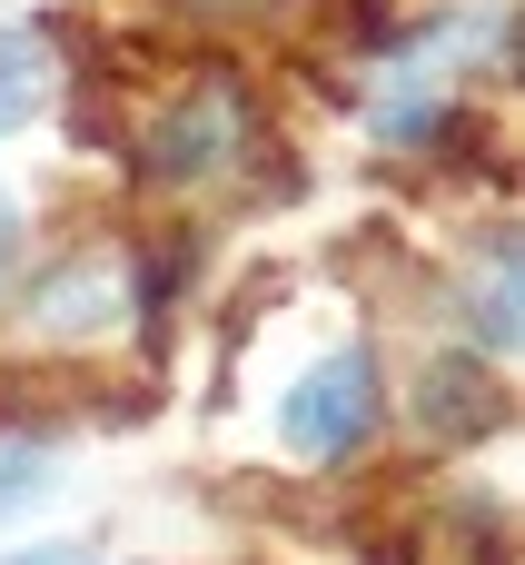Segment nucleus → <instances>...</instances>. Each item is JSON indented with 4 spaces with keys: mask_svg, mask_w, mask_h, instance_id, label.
<instances>
[{
    "mask_svg": "<svg viewBox=\"0 0 525 565\" xmlns=\"http://www.w3.org/2000/svg\"><path fill=\"white\" fill-rule=\"evenodd\" d=\"M367 427H377V358H367V348L318 358V367L278 397V437H288L298 457H347Z\"/></svg>",
    "mask_w": 525,
    "mask_h": 565,
    "instance_id": "obj_1",
    "label": "nucleus"
},
{
    "mask_svg": "<svg viewBox=\"0 0 525 565\" xmlns=\"http://www.w3.org/2000/svg\"><path fill=\"white\" fill-rule=\"evenodd\" d=\"M60 487V467L40 457V447H0V516H20V507H40Z\"/></svg>",
    "mask_w": 525,
    "mask_h": 565,
    "instance_id": "obj_6",
    "label": "nucleus"
},
{
    "mask_svg": "<svg viewBox=\"0 0 525 565\" xmlns=\"http://www.w3.org/2000/svg\"><path fill=\"white\" fill-rule=\"evenodd\" d=\"M10 248H20V199L0 189V258H10Z\"/></svg>",
    "mask_w": 525,
    "mask_h": 565,
    "instance_id": "obj_8",
    "label": "nucleus"
},
{
    "mask_svg": "<svg viewBox=\"0 0 525 565\" xmlns=\"http://www.w3.org/2000/svg\"><path fill=\"white\" fill-rule=\"evenodd\" d=\"M10 565H99V556H89V546H20Z\"/></svg>",
    "mask_w": 525,
    "mask_h": 565,
    "instance_id": "obj_7",
    "label": "nucleus"
},
{
    "mask_svg": "<svg viewBox=\"0 0 525 565\" xmlns=\"http://www.w3.org/2000/svg\"><path fill=\"white\" fill-rule=\"evenodd\" d=\"M238 149V99L228 89H189L159 129H149V179H218Z\"/></svg>",
    "mask_w": 525,
    "mask_h": 565,
    "instance_id": "obj_2",
    "label": "nucleus"
},
{
    "mask_svg": "<svg viewBox=\"0 0 525 565\" xmlns=\"http://www.w3.org/2000/svg\"><path fill=\"white\" fill-rule=\"evenodd\" d=\"M40 99H50V50H40V30H0V129H20Z\"/></svg>",
    "mask_w": 525,
    "mask_h": 565,
    "instance_id": "obj_4",
    "label": "nucleus"
},
{
    "mask_svg": "<svg viewBox=\"0 0 525 565\" xmlns=\"http://www.w3.org/2000/svg\"><path fill=\"white\" fill-rule=\"evenodd\" d=\"M119 308H129V278H119L109 258H89V268H60V278L30 298V318H40L50 338H99V328H119Z\"/></svg>",
    "mask_w": 525,
    "mask_h": 565,
    "instance_id": "obj_3",
    "label": "nucleus"
},
{
    "mask_svg": "<svg viewBox=\"0 0 525 565\" xmlns=\"http://www.w3.org/2000/svg\"><path fill=\"white\" fill-rule=\"evenodd\" d=\"M516 298H525L516 248L496 238V248H486V278H476V338H486V348H516Z\"/></svg>",
    "mask_w": 525,
    "mask_h": 565,
    "instance_id": "obj_5",
    "label": "nucleus"
}]
</instances>
